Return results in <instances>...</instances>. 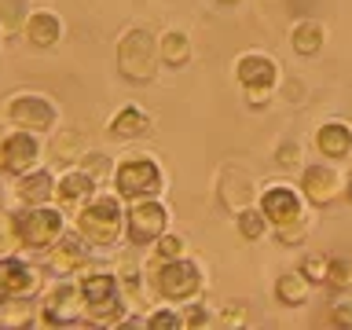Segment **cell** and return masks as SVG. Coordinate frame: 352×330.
<instances>
[{"instance_id":"cell-21","label":"cell","mask_w":352,"mask_h":330,"mask_svg":"<svg viewBox=\"0 0 352 330\" xmlns=\"http://www.w3.org/2000/svg\"><path fill=\"white\" fill-rule=\"evenodd\" d=\"M217 195H220V202H224L231 213H239V209H246L257 202V187H253L250 180V173H242L235 169V165H228L224 173H220V187H217Z\"/></svg>"},{"instance_id":"cell-33","label":"cell","mask_w":352,"mask_h":330,"mask_svg":"<svg viewBox=\"0 0 352 330\" xmlns=\"http://www.w3.org/2000/svg\"><path fill=\"white\" fill-rule=\"evenodd\" d=\"M275 165H279V169H297V165H301V143L294 136L279 140V147H275Z\"/></svg>"},{"instance_id":"cell-41","label":"cell","mask_w":352,"mask_h":330,"mask_svg":"<svg viewBox=\"0 0 352 330\" xmlns=\"http://www.w3.org/2000/svg\"><path fill=\"white\" fill-rule=\"evenodd\" d=\"M217 4H220V8H239L242 0H217Z\"/></svg>"},{"instance_id":"cell-15","label":"cell","mask_w":352,"mask_h":330,"mask_svg":"<svg viewBox=\"0 0 352 330\" xmlns=\"http://www.w3.org/2000/svg\"><path fill=\"white\" fill-rule=\"evenodd\" d=\"M44 268H52L55 275H81L85 268H92V246L74 228H66L59 242L44 250Z\"/></svg>"},{"instance_id":"cell-39","label":"cell","mask_w":352,"mask_h":330,"mask_svg":"<svg viewBox=\"0 0 352 330\" xmlns=\"http://www.w3.org/2000/svg\"><path fill=\"white\" fill-rule=\"evenodd\" d=\"M283 85V92H286V99L290 103H301V96H305V85L297 81V77H290V81H279Z\"/></svg>"},{"instance_id":"cell-25","label":"cell","mask_w":352,"mask_h":330,"mask_svg":"<svg viewBox=\"0 0 352 330\" xmlns=\"http://www.w3.org/2000/svg\"><path fill=\"white\" fill-rule=\"evenodd\" d=\"M327 44V26L319 19H301L290 26V48L297 55H319Z\"/></svg>"},{"instance_id":"cell-19","label":"cell","mask_w":352,"mask_h":330,"mask_svg":"<svg viewBox=\"0 0 352 330\" xmlns=\"http://www.w3.org/2000/svg\"><path fill=\"white\" fill-rule=\"evenodd\" d=\"M118 279H121V290H125L129 308H140V312L147 316L151 308L158 305V294H154V286H151L147 264H140V261L125 257V261L118 264Z\"/></svg>"},{"instance_id":"cell-12","label":"cell","mask_w":352,"mask_h":330,"mask_svg":"<svg viewBox=\"0 0 352 330\" xmlns=\"http://www.w3.org/2000/svg\"><path fill=\"white\" fill-rule=\"evenodd\" d=\"M44 165V136L37 132H26V129H11L0 136V173L4 176H22L30 169Z\"/></svg>"},{"instance_id":"cell-38","label":"cell","mask_w":352,"mask_h":330,"mask_svg":"<svg viewBox=\"0 0 352 330\" xmlns=\"http://www.w3.org/2000/svg\"><path fill=\"white\" fill-rule=\"evenodd\" d=\"M246 323V308L235 305V308H228L224 316H217V327H242Z\"/></svg>"},{"instance_id":"cell-37","label":"cell","mask_w":352,"mask_h":330,"mask_svg":"<svg viewBox=\"0 0 352 330\" xmlns=\"http://www.w3.org/2000/svg\"><path fill=\"white\" fill-rule=\"evenodd\" d=\"M330 316H334V323L352 327V294H338L334 305H330Z\"/></svg>"},{"instance_id":"cell-13","label":"cell","mask_w":352,"mask_h":330,"mask_svg":"<svg viewBox=\"0 0 352 330\" xmlns=\"http://www.w3.org/2000/svg\"><path fill=\"white\" fill-rule=\"evenodd\" d=\"M257 206H261V213L272 220V228H286V224H297V220H308L305 217V195H301V187H294V184H283V180H275V184H264L261 191H257Z\"/></svg>"},{"instance_id":"cell-6","label":"cell","mask_w":352,"mask_h":330,"mask_svg":"<svg viewBox=\"0 0 352 330\" xmlns=\"http://www.w3.org/2000/svg\"><path fill=\"white\" fill-rule=\"evenodd\" d=\"M110 187H114L125 202L154 198V195L165 191V169L158 165V158H151V154H125V158L114 165Z\"/></svg>"},{"instance_id":"cell-45","label":"cell","mask_w":352,"mask_h":330,"mask_svg":"<svg viewBox=\"0 0 352 330\" xmlns=\"http://www.w3.org/2000/svg\"><path fill=\"white\" fill-rule=\"evenodd\" d=\"M349 180H352V173H349Z\"/></svg>"},{"instance_id":"cell-23","label":"cell","mask_w":352,"mask_h":330,"mask_svg":"<svg viewBox=\"0 0 352 330\" xmlns=\"http://www.w3.org/2000/svg\"><path fill=\"white\" fill-rule=\"evenodd\" d=\"M151 129H154V118H151L143 107H136V103L114 110V114H110V121H107V132H110L114 140H140V136H147Z\"/></svg>"},{"instance_id":"cell-8","label":"cell","mask_w":352,"mask_h":330,"mask_svg":"<svg viewBox=\"0 0 352 330\" xmlns=\"http://www.w3.org/2000/svg\"><path fill=\"white\" fill-rule=\"evenodd\" d=\"M37 323L41 327H74L85 323V297L77 275H59L52 286H44L41 305H37Z\"/></svg>"},{"instance_id":"cell-17","label":"cell","mask_w":352,"mask_h":330,"mask_svg":"<svg viewBox=\"0 0 352 330\" xmlns=\"http://www.w3.org/2000/svg\"><path fill=\"white\" fill-rule=\"evenodd\" d=\"M96 191H99V180H96L92 173H85L81 165H66V169H59V176H55V206H63L70 217Z\"/></svg>"},{"instance_id":"cell-30","label":"cell","mask_w":352,"mask_h":330,"mask_svg":"<svg viewBox=\"0 0 352 330\" xmlns=\"http://www.w3.org/2000/svg\"><path fill=\"white\" fill-rule=\"evenodd\" d=\"M26 15H30L26 0H0V30L4 33H22Z\"/></svg>"},{"instance_id":"cell-34","label":"cell","mask_w":352,"mask_h":330,"mask_svg":"<svg viewBox=\"0 0 352 330\" xmlns=\"http://www.w3.org/2000/svg\"><path fill=\"white\" fill-rule=\"evenodd\" d=\"M180 308H184V327H213V323H217L202 301H187V305H180Z\"/></svg>"},{"instance_id":"cell-3","label":"cell","mask_w":352,"mask_h":330,"mask_svg":"<svg viewBox=\"0 0 352 330\" xmlns=\"http://www.w3.org/2000/svg\"><path fill=\"white\" fill-rule=\"evenodd\" d=\"M151 286L165 305H187L206 294V268L195 257H176V261H151L147 257Z\"/></svg>"},{"instance_id":"cell-35","label":"cell","mask_w":352,"mask_h":330,"mask_svg":"<svg viewBox=\"0 0 352 330\" xmlns=\"http://www.w3.org/2000/svg\"><path fill=\"white\" fill-rule=\"evenodd\" d=\"M272 235L279 246H297L308 235V220H297V224H286V228H272Z\"/></svg>"},{"instance_id":"cell-26","label":"cell","mask_w":352,"mask_h":330,"mask_svg":"<svg viewBox=\"0 0 352 330\" xmlns=\"http://www.w3.org/2000/svg\"><path fill=\"white\" fill-rule=\"evenodd\" d=\"M158 59L169 70H184L191 63V37L184 30H165L158 37Z\"/></svg>"},{"instance_id":"cell-43","label":"cell","mask_w":352,"mask_h":330,"mask_svg":"<svg viewBox=\"0 0 352 330\" xmlns=\"http://www.w3.org/2000/svg\"><path fill=\"white\" fill-rule=\"evenodd\" d=\"M0 70H4V59H0Z\"/></svg>"},{"instance_id":"cell-46","label":"cell","mask_w":352,"mask_h":330,"mask_svg":"<svg viewBox=\"0 0 352 330\" xmlns=\"http://www.w3.org/2000/svg\"><path fill=\"white\" fill-rule=\"evenodd\" d=\"M0 136H4V132H0Z\"/></svg>"},{"instance_id":"cell-5","label":"cell","mask_w":352,"mask_h":330,"mask_svg":"<svg viewBox=\"0 0 352 330\" xmlns=\"http://www.w3.org/2000/svg\"><path fill=\"white\" fill-rule=\"evenodd\" d=\"M158 37L147 26H129L118 37V74L132 85H151L158 77Z\"/></svg>"},{"instance_id":"cell-29","label":"cell","mask_w":352,"mask_h":330,"mask_svg":"<svg viewBox=\"0 0 352 330\" xmlns=\"http://www.w3.org/2000/svg\"><path fill=\"white\" fill-rule=\"evenodd\" d=\"M176 257H187V239L180 231H165L151 246V261H176Z\"/></svg>"},{"instance_id":"cell-47","label":"cell","mask_w":352,"mask_h":330,"mask_svg":"<svg viewBox=\"0 0 352 330\" xmlns=\"http://www.w3.org/2000/svg\"><path fill=\"white\" fill-rule=\"evenodd\" d=\"M0 209H4V206H0Z\"/></svg>"},{"instance_id":"cell-16","label":"cell","mask_w":352,"mask_h":330,"mask_svg":"<svg viewBox=\"0 0 352 330\" xmlns=\"http://www.w3.org/2000/svg\"><path fill=\"white\" fill-rule=\"evenodd\" d=\"M66 37V22L59 11H52V8H30V15L26 22H22V41L30 44V48H37V52H52V48H59Z\"/></svg>"},{"instance_id":"cell-2","label":"cell","mask_w":352,"mask_h":330,"mask_svg":"<svg viewBox=\"0 0 352 330\" xmlns=\"http://www.w3.org/2000/svg\"><path fill=\"white\" fill-rule=\"evenodd\" d=\"M77 283H81V297H85V323H96V327H121L129 323L125 316V290H121V279L118 272L110 268H85L77 275Z\"/></svg>"},{"instance_id":"cell-4","label":"cell","mask_w":352,"mask_h":330,"mask_svg":"<svg viewBox=\"0 0 352 330\" xmlns=\"http://www.w3.org/2000/svg\"><path fill=\"white\" fill-rule=\"evenodd\" d=\"M70 228V213L63 206H15V231L22 242V253H44L52 250L59 235Z\"/></svg>"},{"instance_id":"cell-18","label":"cell","mask_w":352,"mask_h":330,"mask_svg":"<svg viewBox=\"0 0 352 330\" xmlns=\"http://www.w3.org/2000/svg\"><path fill=\"white\" fill-rule=\"evenodd\" d=\"M55 173L52 165H37V169L22 173L11 180V198L15 206H48L55 202Z\"/></svg>"},{"instance_id":"cell-36","label":"cell","mask_w":352,"mask_h":330,"mask_svg":"<svg viewBox=\"0 0 352 330\" xmlns=\"http://www.w3.org/2000/svg\"><path fill=\"white\" fill-rule=\"evenodd\" d=\"M327 261H330V257H319V253H312V257H305L297 268H301L312 283H327Z\"/></svg>"},{"instance_id":"cell-42","label":"cell","mask_w":352,"mask_h":330,"mask_svg":"<svg viewBox=\"0 0 352 330\" xmlns=\"http://www.w3.org/2000/svg\"><path fill=\"white\" fill-rule=\"evenodd\" d=\"M4 308H8V305H4V301H0V327H4V323H8V316H4Z\"/></svg>"},{"instance_id":"cell-31","label":"cell","mask_w":352,"mask_h":330,"mask_svg":"<svg viewBox=\"0 0 352 330\" xmlns=\"http://www.w3.org/2000/svg\"><path fill=\"white\" fill-rule=\"evenodd\" d=\"M77 165H81L85 173H92L99 184L114 176V165H110V158H107L103 151H85V154H81V162H77Z\"/></svg>"},{"instance_id":"cell-1","label":"cell","mask_w":352,"mask_h":330,"mask_svg":"<svg viewBox=\"0 0 352 330\" xmlns=\"http://www.w3.org/2000/svg\"><path fill=\"white\" fill-rule=\"evenodd\" d=\"M125 213H129V202L110 187V191H96L81 209H77L70 217V228L92 250H114L118 242L125 239Z\"/></svg>"},{"instance_id":"cell-32","label":"cell","mask_w":352,"mask_h":330,"mask_svg":"<svg viewBox=\"0 0 352 330\" xmlns=\"http://www.w3.org/2000/svg\"><path fill=\"white\" fill-rule=\"evenodd\" d=\"M327 283L338 286V290H349L352 286V257H330L327 261Z\"/></svg>"},{"instance_id":"cell-22","label":"cell","mask_w":352,"mask_h":330,"mask_svg":"<svg viewBox=\"0 0 352 330\" xmlns=\"http://www.w3.org/2000/svg\"><path fill=\"white\" fill-rule=\"evenodd\" d=\"M85 136L77 129H55L48 143H44V158L52 162V169H66V165H77L85 154Z\"/></svg>"},{"instance_id":"cell-9","label":"cell","mask_w":352,"mask_h":330,"mask_svg":"<svg viewBox=\"0 0 352 330\" xmlns=\"http://www.w3.org/2000/svg\"><path fill=\"white\" fill-rule=\"evenodd\" d=\"M11 129H26L37 136H52L59 129V103L48 92H15L4 107Z\"/></svg>"},{"instance_id":"cell-11","label":"cell","mask_w":352,"mask_h":330,"mask_svg":"<svg viewBox=\"0 0 352 330\" xmlns=\"http://www.w3.org/2000/svg\"><path fill=\"white\" fill-rule=\"evenodd\" d=\"M165 231H169V206L162 202V195L129 202V213H125V242L129 246L151 250Z\"/></svg>"},{"instance_id":"cell-40","label":"cell","mask_w":352,"mask_h":330,"mask_svg":"<svg viewBox=\"0 0 352 330\" xmlns=\"http://www.w3.org/2000/svg\"><path fill=\"white\" fill-rule=\"evenodd\" d=\"M341 195H345V202L352 206V180H345V191H341Z\"/></svg>"},{"instance_id":"cell-28","label":"cell","mask_w":352,"mask_h":330,"mask_svg":"<svg viewBox=\"0 0 352 330\" xmlns=\"http://www.w3.org/2000/svg\"><path fill=\"white\" fill-rule=\"evenodd\" d=\"M143 327H147V330H180L184 327V308L158 301L147 316H143Z\"/></svg>"},{"instance_id":"cell-27","label":"cell","mask_w":352,"mask_h":330,"mask_svg":"<svg viewBox=\"0 0 352 330\" xmlns=\"http://www.w3.org/2000/svg\"><path fill=\"white\" fill-rule=\"evenodd\" d=\"M235 231L246 242H261V239L272 235V220L261 213L257 202H253V206H246V209H239V213H235Z\"/></svg>"},{"instance_id":"cell-7","label":"cell","mask_w":352,"mask_h":330,"mask_svg":"<svg viewBox=\"0 0 352 330\" xmlns=\"http://www.w3.org/2000/svg\"><path fill=\"white\" fill-rule=\"evenodd\" d=\"M235 81L242 88V99L261 110L272 103V92L279 88L283 70L268 52H242L235 59Z\"/></svg>"},{"instance_id":"cell-44","label":"cell","mask_w":352,"mask_h":330,"mask_svg":"<svg viewBox=\"0 0 352 330\" xmlns=\"http://www.w3.org/2000/svg\"><path fill=\"white\" fill-rule=\"evenodd\" d=\"M0 37H4V30H0Z\"/></svg>"},{"instance_id":"cell-24","label":"cell","mask_w":352,"mask_h":330,"mask_svg":"<svg viewBox=\"0 0 352 330\" xmlns=\"http://www.w3.org/2000/svg\"><path fill=\"white\" fill-rule=\"evenodd\" d=\"M312 279L301 272V268H286L283 275H275V286H272V294H275V301L286 305V308H301L308 305V297H312Z\"/></svg>"},{"instance_id":"cell-20","label":"cell","mask_w":352,"mask_h":330,"mask_svg":"<svg viewBox=\"0 0 352 330\" xmlns=\"http://www.w3.org/2000/svg\"><path fill=\"white\" fill-rule=\"evenodd\" d=\"M312 147H316L319 158H327V162H345L352 154V125L341 118L323 121L312 136Z\"/></svg>"},{"instance_id":"cell-10","label":"cell","mask_w":352,"mask_h":330,"mask_svg":"<svg viewBox=\"0 0 352 330\" xmlns=\"http://www.w3.org/2000/svg\"><path fill=\"white\" fill-rule=\"evenodd\" d=\"M44 294V268L26 261L22 253H0V301L30 305Z\"/></svg>"},{"instance_id":"cell-14","label":"cell","mask_w":352,"mask_h":330,"mask_svg":"<svg viewBox=\"0 0 352 330\" xmlns=\"http://www.w3.org/2000/svg\"><path fill=\"white\" fill-rule=\"evenodd\" d=\"M297 187H301L305 202L312 209H323L330 202H338L341 191H345V176L338 173V162H312L301 169V180H297Z\"/></svg>"}]
</instances>
